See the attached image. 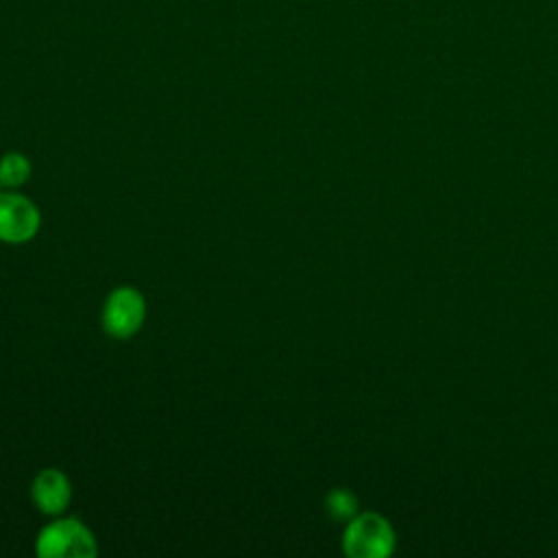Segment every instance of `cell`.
<instances>
[{
    "instance_id": "5",
    "label": "cell",
    "mask_w": 558,
    "mask_h": 558,
    "mask_svg": "<svg viewBox=\"0 0 558 558\" xmlns=\"http://www.w3.org/2000/svg\"><path fill=\"white\" fill-rule=\"evenodd\" d=\"M31 495H33L35 506L44 514H59L68 508L72 488H70L68 477L59 469H44L33 480Z\"/></svg>"
},
{
    "instance_id": "3",
    "label": "cell",
    "mask_w": 558,
    "mask_h": 558,
    "mask_svg": "<svg viewBox=\"0 0 558 558\" xmlns=\"http://www.w3.org/2000/svg\"><path fill=\"white\" fill-rule=\"evenodd\" d=\"M146 316L144 296L135 288L113 290L102 307V327L113 338H131Z\"/></svg>"
},
{
    "instance_id": "2",
    "label": "cell",
    "mask_w": 558,
    "mask_h": 558,
    "mask_svg": "<svg viewBox=\"0 0 558 558\" xmlns=\"http://www.w3.org/2000/svg\"><path fill=\"white\" fill-rule=\"evenodd\" d=\"M35 549L44 558H89L98 551V545L78 519H59L39 532Z\"/></svg>"
},
{
    "instance_id": "4",
    "label": "cell",
    "mask_w": 558,
    "mask_h": 558,
    "mask_svg": "<svg viewBox=\"0 0 558 558\" xmlns=\"http://www.w3.org/2000/svg\"><path fill=\"white\" fill-rule=\"evenodd\" d=\"M39 229V211L33 201L17 192L0 190V240L22 244Z\"/></svg>"
},
{
    "instance_id": "7",
    "label": "cell",
    "mask_w": 558,
    "mask_h": 558,
    "mask_svg": "<svg viewBox=\"0 0 558 558\" xmlns=\"http://www.w3.org/2000/svg\"><path fill=\"white\" fill-rule=\"evenodd\" d=\"M325 510L336 521H349L357 514V497L347 488H333L325 497Z\"/></svg>"
},
{
    "instance_id": "6",
    "label": "cell",
    "mask_w": 558,
    "mask_h": 558,
    "mask_svg": "<svg viewBox=\"0 0 558 558\" xmlns=\"http://www.w3.org/2000/svg\"><path fill=\"white\" fill-rule=\"evenodd\" d=\"M31 177V161L22 153H7L0 157V187L11 190Z\"/></svg>"
},
{
    "instance_id": "1",
    "label": "cell",
    "mask_w": 558,
    "mask_h": 558,
    "mask_svg": "<svg viewBox=\"0 0 558 558\" xmlns=\"http://www.w3.org/2000/svg\"><path fill=\"white\" fill-rule=\"evenodd\" d=\"M395 545L392 525L377 512L355 514L342 534V549L351 558H386L395 551Z\"/></svg>"
}]
</instances>
